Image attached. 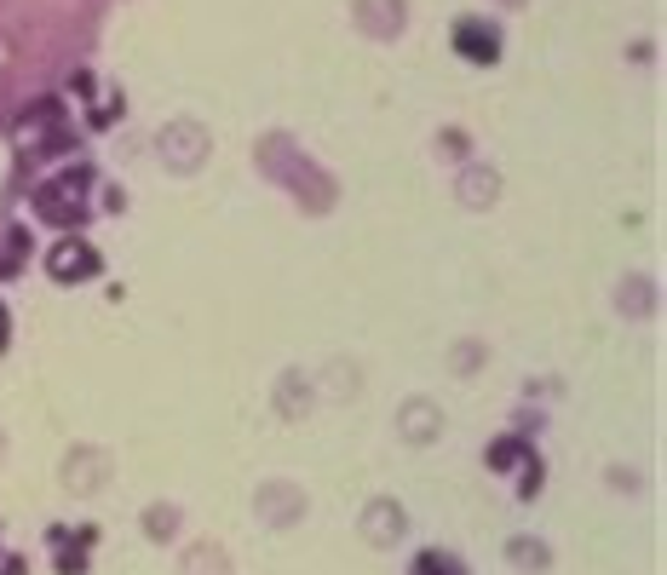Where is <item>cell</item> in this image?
Returning a JSON list of instances; mask_svg holds the SVG:
<instances>
[{
  "label": "cell",
  "mask_w": 667,
  "mask_h": 575,
  "mask_svg": "<svg viewBox=\"0 0 667 575\" xmlns=\"http://www.w3.org/2000/svg\"><path fill=\"white\" fill-rule=\"evenodd\" d=\"M455 52L478 58V64H495V58H501V35H495L483 18H460L455 23Z\"/></svg>",
  "instance_id": "obj_1"
},
{
  "label": "cell",
  "mask_w": 667,
  "mask_h": 575,
  "mask_svg": "<svg viewBox=\"0 0 667 575\" xmlns=\"http://www.w3.org/2000/svg\"><path fill=\"white\" fill-rule=\"evenodd\" d=\"M98 271V259H92L87 242H64V248H52V276H92Z\"/></svg>",
  "instance_id": "obj_2"
},
{
  "label": "cell",
  "mask_w": 667,
  "mask_h": 575,
  "mask_svg": "<svg viewBox=\"0 0 667 575\" xmlns=\"http://www.w3.org/2000/svg\"><path fill=\"white\" fill-rule=\"evenodd\" d=\"M414 575H466V564H460L455 552H420V558H414Z\"/></svg>",
  "instance_id": "obj_3"
},
{
  "label": "cell",
  "mask_w": 667,
  "mask_h": 575,
  "mask_svg": "<svg viewBox=\"0 0 667 575\" xmlns=\"http://www.w3.org/2000/svg\"><path fill=\"white\" fill-rule=\"evenodd\" d=\"M0 575H23V558H0Z\"/></svg>",
  "instance_id": "obj_4"
}]
</instances>
